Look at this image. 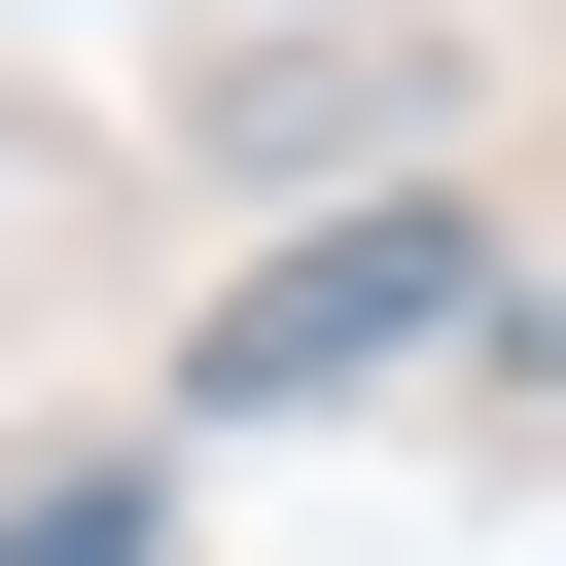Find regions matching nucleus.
<instances>
[{
    "label": "nucleus",
    "instance_id": "nucleus-1",
    "mask_svg": "<svg viewBox=\"0 0 566 566\" xmlns=\"http://www.w3.org/2000/svg\"><path fill=\"white\" fill-rule=\"evenodd\" d=\"M460 283H495L460 212H318V248H248V283H212V354H177V389H212V424H283V389H389V354H460Z\"/></svg>",
    "mask_w": 566,
    "mask_h": 566
},
{
    "label": "nucleus",
    "instance_id": "nucleus-2",
    "mask_svg": "<svg viewBox=\"0 0 566 566\" xmlns=\"http://www.w3.org/2000/svg\"><path fill=\"white\" fill-rule=\"evenodd\" d=\"M0 566H142V460H35V495H0Z\"/></svg>",
    "mask_w": 566,
    "mask_h": 566
}]
</instances>
